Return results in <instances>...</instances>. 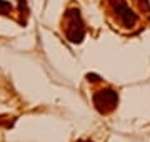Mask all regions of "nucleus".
Segmentation results:
<instances>
[{
    "label": "nucleus",
    "instance_id": "f257e3e1",
    "mask_svg": "<svg viewBox=\"0 0 150 142\" xmlns=\"http://www.w3.org/2000/svg\"><path fill=\"white\" fill-rule=\"evenodd\" d=\"M65 35L72 44H80L83 35H85V28H83V22L80 17V10L79 9H70L65 13Z\"/></svg>",
    "mask_w": 150,
    "mask_h": 142
},
{
    "label": "nucleus",
    "instance_id": "20e7f679",
    "mask_svg": "<svg viewBox=\"0 0 150 142\" xmlns=\"http://www.w3.org/2000/svg\"><path fill=\"white\" fill-rule=\"evenodd\" d=\"M12 10V4L7 0H0V15H7Z\"/></svg>",
    "mask_w": 150,
    "mask_h": 142
},
{
    "label": "nucleus",
    "instance_id": "f03ea898",
    "mask_svg": "<svg viewBox=\"0 0 150 142\" xmlns=\"http://www.w3.org/2000/svg\"><path fill=\"white\" fill-rule=\"evenodd\" d=\"M108 4H110V9L113 10V13L117 15L118 22L122 23L123 27L132 28L134 25H137V22H139V15L130 9L129 4H127L125 0H110Z\"/></svg>",
    "mask_w": 150,
    "mask_h": 142
},
{
    "label": "nucleus",
    "instance_id": "423d86ee",
    "mask_svg": "<svg viewBox=\"0 0 150 142\" xmlns=\"http://www.w3.org/2000/svg\"><path fill=\"white\" fill-rule=\"evenodd\" d=\"M79 142H90V141H79Z\"/></svg>",
    "mask_w": 150,
    "mask_h": 142
},
{
    "label": "nucleus",
    "instance_id": "7ed1b4c3",
    "mask_svg": "<svg viewBox=\"0 0 150 142\" xmlns=\"http://www.w3.org/2000/svg\"><path fill=\"white\" fill-rule=\"evenodd\" d=\"M118 104V94L113 89H102L93 94V105L100 114L112 112Z\"/></svg>",
    "mask_w": 150,
    "mask_h": 142
},
{
    "label": "nucleus",
    "instance_id": "39448f33",
    "mask_svg": "<svg viewBox=\"0 0 150 142\" xmlns=\"http://www.w3.org/2000/svg\"><path fill=\"white\" fill-rule=\"evenodd\" d=\"M87 79H88V80H92V82H98V80H100V77L95 75V74H88V75H87Z\"/></svg>",
    "mask_w": 150,
    "mask_h": 142
}]
</instances>
